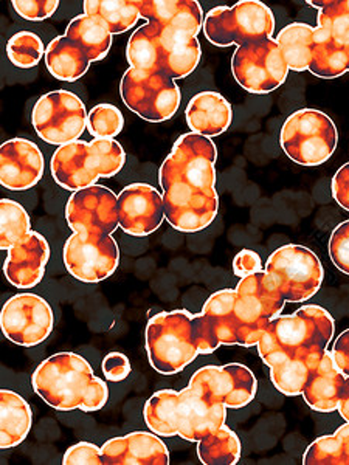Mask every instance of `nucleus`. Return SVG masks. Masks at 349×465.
I'll list each match as a JSON object with an SVG mask.
<instances>
[{"label": "nucleus", "mask_w": 349, "mask_h": 465, "mask_svg": "<svg viewBox=\"0 0 349 465\" xmlns=\"http://www.w3.org/2000/svg\"><path fill=\"white\" fill-rule=\"evenodd\" d=\"M32 385L37 396L58 411H100L109 397L106 381L75 352H59L44 360L33 372Z\"/></svg>", "instance_id": "nucleus-2"}, {"label": "nucleus", "mask_w": 349, "mask_h": 465, "mask_svg": "<svg viewBox=\"0 0 349 465\" xmlns=\"http://www.w3.org/2000/svg\"><path fill=\"white\" fill-rule=\"evenodd\" d=\"M232 72L243 89L264 95L284 84L289 67L274 37L247 44L233 54Z\"/></svg>", "instance_id": "nucleus-13"}, {"label": "nucleus", "mask_w": 349, "mask_h": 465, "mask_svg": "<svg viewBox=\"0 0 349 465\" xmlns=\"http://www.w3.org/2000/svg\"><path fill=\"white\" fill-rule=\"evenodd\" d=\"M87 111L80 96L69 90H55L41 96L33 107L32 123L44 142L55 146L80 140L87 127Z\"/></svg>", "instance_id": "nucleus-12"}, {"label": "nucleus", "mask_w": 349, "mask_h": 465, "mask_svg": "<svg viewBox=\"0 0 349 465\" xmlns=\"http://www.w3.org/2000/svg\"><path fill=\"white\" fill-rule=\"evenodd\" d=\"M193 318L194 315L186 311H173L149 320L146 352L149 363L160 374H177L199 355Z\"/></svg>", "instance_id": "nucleus-6"}, {"label": "nucleus", "mask_w": 349, "mask_h": 465, "mask_svg": "<svg viewBox=\"0 0 349 465\" xmlns=\"http://www.w3.org/2000/svg\"><path fill=\"white\" fill-rule=\"evenodd\" d=\"M224 403H213L190 385L182 391L162 390L145 403V422L153 433L173 438L180 436L190 442H199L206 434L225 425Z\"/></svg>", "instance_id": "nucleus-3"}, {"label": "nucleus", "mask_w": 349, "mask_h": 465, "mask_svg": "<svg viewBox=\"0 0 349 465\" xmlns=\"http://www.w3.org/2000/svg\"><path fill=\"white\" fill-rule=\"evenodd\" d=\"M275 16L260 0H241L236 5L216 6L206 13L204 35L216 47L247 45L270 39Z\"/></svg>", "instance_id": "nucleus-7"}, {"label": "nucleus", "mask_w": 349, "mask_h": 465, "mask_svg": "<svg viewBox=\"0 0 349 465\" xmlns=\"http://www.w3.org/2000/svg\"><path fill=\"white\" fill-rule=\"evenodd\" d=\"M197 456L204 465H234L241 458L238 434L224 425L197 442Z\"/></svg>", "instance_id": "nucleus-34"}, {"label": "nucleus", "mask_w": 349, "mask_h": 465, "mask_svg": "<svg viewBox=\"0 0 349 465\" xmlns=\"http://www.w3.org/2000/svg\"><path fill=\"white\" fill-rule=\"evenodd\" d=\"M304 465H349V422L331 436H322L309 445Z\"/></svg>", "instance_id": "nucleus-36"}, {"label": "nucleus", "mask_w": 349, "mask_h": 465, "mask_svg": "<svg viewBox=\"0 0 349 465\" xmlns=\"http://www.w3.org/2000/svg\"><path fill=\"white\" fill-rule=\"evenodd\" d=\"M55 315L44 298L35 293H17L2 307L0 326L11 343L33 348L54 331Z\"/></svg>", "instance_id": "nucleus-15"}, {"label": "nucleus", "mask_w": 349, "mask_h": 465, "mask_svg": "<svg viewBox=\"0 0 349 465\" xmlns=\"http://www.w3.org/2000/svg\"><path fill=\"white\" fill-rule=\"evenodd\" d=\"M340 416L349 422V377H346L344 381V390H342V396H340L339 408Z\"/></svg>", "instance_id": "nucleus-47"}, {"label": "nucleus", "mask_w": 349, "mask_h": 465, "mask_svg": "<svg viewBox=\"0 0 349 465\" xmlns=\"http://www.w3.org/2000/svg\"><path fill=\"white\" fill-rule=\"evenodd\" d=\"M44 155L25 138H11L0 148V183L6 190L25 191L43 179Z\"/></svg>", "instance_id": "nucleus-20"}, {"label": "nucleus", "mask_w": 349, "mask_h": 465, "mask_svg": "<svg viewBox=\"0 0 349 465\" xmlns=\"http://www.w3.org/2000/svg\"><path fill=\"white\" fill-rule=\"evenodd\" d=\"M127 63L138 72H159V32L146 22L129 37Z\"/></svg>", "instance_id": "nucleus-35"}, {"label": "nucleus", "mask_w": 349, "mask_h": 465, "mask_svg": "<svg viewBox=\"0 0 349 465\" xmlns=\"http://www.w3.org/2000/svg\"><path fill=\"white\" fill-rule=\"evenodd\" d=\"M320 360L272 359L264 363L270 368V379L276 390L284 396L295 397L303 394L307 377Z\"/></svg>", "instance_id": "nucleus-32"}, {"label": "nucleus", "mask_w": 349, "mask_h": 465, "mask_svg": "<svg viewBox=\"0 0 349 465\" xmlns=\"http://www.w3.org/2000/svg\"><path fill=\"white\" fill-rule=\"evenodd\" d=\"M233 272L241 280L245 276L263 272V261H261L260 254L254 253V250H241L233 261Z\"/></svg>", "instance_id": "nucleus-44"}, {"label": "nucleus", "mask_w": 349, "mask_h": 465, "mask_svg": "<svg viewBox=\"0 0 349 465\" xmlns=\"http://www.w3.org/2000/svg\"><path fill=\"white\" fill-rule=\"evenodd\" d=\"M334 201L349 212V163L344 164L333 179Z\"/></svg>", "instance_id": "nucleus-45"}, {"label": "nucleus", "mask_w": 349, "mask_h": 465, "mask_svg": "<svg viewBox=\"0 0 349 465\" xmlns=\"http://www.w3.org/2000/svg\"><path fill=\"white\" fill-rule=\"evenodd\" d=\"M43 39L32 32H19L6 44V54L19 69H33L45 56Z\"/></svg>", "instance_id": "nucleus-38"}, {"label": "nucleus", "mask_w": 349, "mask_h": 465, "mask_svg": "<svg viewBox=\"0 0 349 465\" xmlns=\"http://www.w3.org/2000/svg\"><path fill=\"white\" fill-rule=\"evenodd\" d=\"M64 465H101L103 451L100 447L90 442H78L65 451L63 458Z\"/></svg>", "instance_id": "nucleus-42"}, {"label": "nucleus", "mask_w": 349, "mask_h": 465, "mask_svg": "<svg viewBox=\"0 0 349 465\" xmlns=\"http://www.w3.org/2000/svg\"><path fill=\"white\" fill-rule=\"evenodd\" d=\"M105 465H168L170 451L159 434L135 431L101 447Z\"/></svg>", "instance_id": "nucleus-22"}, {"label": "nucleus", "mask_w": 349, "mask_h": 465, "mask_svg": "<svg viewBox=\"0 0 349 465\" xmlns=\"http://www.w3.org/2000/svg\"><path fill=\"white\" fill-rule=\"evenodd\" d=\"M103 374L107 381L120 383L131 374V361L122 352H111L103 360Z\"/></svg>", "instance_id": "nucleus-43"}, {"label": "nucleus", "mask_w": 349, "mask_h": 465, "mask_svg": "<svg viewBox=\"0 0 349 465\" xmlns=\"http://www.w3.org/2000/svg\"><path fill=\"white\" fill-rule=\"evenodd\" d=\"M120 94L127 109L149 123L168 122L182 101L180 89L170 76L162 72H138L131 67L123 74Z\"/></svg>", "instance_id": "nucleus-11"}, {"label": "nucleus", "mask_w": 349, "mask_h": 465, "mask_svg": "<svg viewBox=\"0 0 349 465\" xmlns=\"http://www.w3.org/2000/svg\"><path fill=\"white\" fill-rule=\"evenodd\" d=\"M190 386L213 403L227 408L247 407L258 390L254 372L241 363L205 366L191 377Z\"/></svg>", "instance_id": "nucleus-16"}, {"label": "nucleus", "mask_w": 349, "mask_h": 465, "mask_svg": "<svg viewBox=\"0 0 349 465\" xmlns=\"http://www.w3.org/2000/svg\"><path fill=\"white\" fill-rule=\"evenodd\" d=\"M65 37L83 48L90 63L101 61L109 54L112 45V33L100 17L81 15L70 21Z\"/></svg>", "instance_id": "nucleus-30"}, {"label": "nucleus", "mask_w": 349, "mask_h": 465, "mask_svg": "<svg viewBox=\"0 0 349 465\" xmlns=\"http://www.w3.org/2000/svg\"><path fill=\"white\" fill-rule=\"evenodd\" d=\"M333 357L344 376L349 377V329L340 333L333 344Z\"/></svg>", "instance_id": "nucleus-46"}, {"label": "nucleus", "mask_w": 349, "mask_h": 465, "mask_svg": "<svg viewBox=\"0 0 349 465\" xmlns=\"http://www.w3.org/2000/svg\"><path fill=\"white\" fill-rule=\"evenodd\" d=\"M126 163V153L115 140L94 138L92 142L76 140L55 151L50 170L64 190L78 191L95 185L98 179L118 174Z\"/></svg>", "instance_id": "nucleus-5"}, {"label": "nucleus", "mask_w": 349, "mask_h": 465, "mask_svg": "<svg viewBox=\"0 0 349 465\" xmlns=\"http://www.w3.org/2000/svg\"><path fill=\"white\" fill-rule=\"evenodd\" d=\"M284 304L286 300L265 270L239 281L233 309L239 346L250 348L258 344L265 329L280 315Z\"/></svg>", "instance_id": "nucleus-8"}, {"label": "nucleus", "mask_w": 349, "mask_h": 465, "mask_svg": "<svg viewBox=\"0 0 349 465\" xmlns=\"http://www.w3.org/2000/svg\"><path fill=\"white\" fill-rule=\"evenodd\" d=\"M85 15L100 17L112 36L131 30L140 19L138 0H85Z\"/></svg>", "instance_id": "nucleus-33"}, {"label": "nucleus", "mask_w": 349, "mask_h": 465, "mask_svg": "<svg viewBox=\"0 0 349 465\" xmlns=\"http://www.w3.org/2000/svg\"><path fill=\"white\" fill-rule=\"evenodd\" d=\"M314 30L315 28L307 24L295 22L278 33L276 44L292 72L309 70L313 59Z\"/></svg>", "instance_id": "nucleus-31"}, {"label": "nucleus", "mask_w": 349, "mask_h": 465, "mask_svg": "<svg viewBox=\"0 0 349 465\" xmlns=\"http://www.w3.org/2000/svg\"><path fill=\"white\" fill-rule=\"evenodd\" d=\"M280 143L292 162L302 166H318L333 157L339 143V133L324 112L300 109L283 124Z\"/></svg>", "instance_id": "nucleus-9"}, {"label": "nucleus", "mask_w": 349, "mask_h": 465, "mask_svg": "<svg viewBox=\"0 0 349 465\" xmlns=\"http://www.w3.org/2000/svg\"><path fill=\"white\" fill-rule=\"evenodd\" d=\"M185 118L191 133L202 137H217L232 124V106L217 92H202L191 98Z\"/></svg>", "instance_id": "nucleus-25"}, {"label": "nucleus", "mask_w": 349, "mask_h": 465, "mask_svg": "<svg viewBox=\"0 0 349 465\" xmlns=\"http://www.w3.org/2000/svg\"><path fill=\"white\" fill-rule=\"evenodd\" d=\"M236 289L219 291L206 300L201 313L193 318L199 354H212L219 346H239L238 328L234 322Z\"/></svg>", "instance_id": "nucleus-18"}, {"label": "nucleus", "mask_w": 349, "mask_h": 465, "mask_svg": "<svg viewBox=\"0 0 349 465\" xmlns=\"http://www.w3.org/2000/svg\"><path fill=\"white\" fill-rule=\"evenodd\" d=\"M11 5L19 16L30 22L45 21L58 10V0H13Z\"/></svg>", "instance_id": "nucleus-41"}, {"label": "nucleus", "mask_w": 349, "mask_h": 465, "mask_svg": "<svg viewBox=\"0 0 349 465\" xmlns=\"http://www.w3.org/2000/svg\"><path fill=\"white\" fill-rule=\"evenodd\" d=\"M164 196L148 183H133L118 194V221L129 236L144 238L164 223Z\"/></svg>", "instance_id": "nucleus-19"}, {"label": "nucleus", "mask_w": 349, "mask_h": 465, "mask_svg": "<svg viewBox=\"0 0 349 465\" xmlns=\"http://www.w3.org/2000/svg\"><path fill=\"white\" fill-rule=\"evenodd\" d=\"M65 221L74 232L112 234L120 227L118 196L98 183L75 191L65 206Z\"/></svg>", "instance_id": "nucleus-17"}, {"label": "nucleus", "mask_w": 349, "mask_h": 465, "mask_svg": "<svg viewBox=\"0 0 349 465\" xmlns=\"http://www.w3.org/2000/svg\"><path fill=\"white\" fill-rule=\"evenodd\" d=\"M216 159L212 138L184 134L160 166L165 217L177 232H201L217 216Z\"/></svg>", "instance_id": "nucleus-1"}, {"label": "nucleus", "mask_w": 349, "mask_h": 465, "mask_svg": "<svg viewBox=\"0 0 349 465\" xmlns=\"http://www.w3.org/2000/svg\"><path fill=\"white\" fill-rule=\"evenodd\" d=\"M346 376L334 360L333 352L326 349L318 365L311 371L303 390L304 402L314 411L333 412L339 408L340 396Z\"/></svg>", "instance_id": "nucleus-24"}, {"label": "nucleus", "mask_w": 349, "mask_h": 465, "mask_svg": "<svg viewBox=\"0 0 349 465\" xmlns=\"http://www.w3.org/2000/svg\"><path fill=\"white\" fill-rule=\"evenodd\" d=\"M33 412L24 397L16 392L0 391V447L13 449L27 439L32 430Z\"/></svg>", "instance_id": "nucleus-28"}, {"label": "nucleus", "mask_w": 349, "mask_h": 465, "mask_svg": "<svg viewBox=\"0 0 349 465\" xmlns=\"http://www.w3.org/2000/svg\"><path fill=\"white\" fill-rule=\"evenodd\" d=\"M335 324L320 306L300 307L291 315H278L258 341L263 361L272 359L320 360L334 337Z\"/></svg>", "instance_id": "nucleus-4"}, {"label": "nucleus", "mask_w": 349, "mask_h": 465, "mask_svg": "<svg viewBox=\"0 0 349 465\" xmlns=\"http://www.w3.org/2000/svg\"><path fill=\"white\" fill-rule=\"evenodd\" d=\"M125 127V116L120 109L112 104H98L89 112L87 129L94 138L114 140L122 134Z\"/></svg>", "instance_id": "nucleus-39"}, {"label": "nucleus", "mask_w": 349, "mask_h": 465, "mask_svg": "<svg viewBox=\"0 0 349 465\" xmlns=\"http://www.w3.org/2000/svg\"><path fill=\"white\" fill-rule=\"evenodd\" d=\"M140 17L160 32L196 36L204 28L202 6L196 0H138Z\"/></svg>", "instance_id": "nucleus-23"}, {"label": "nucleus", "mask_w": 349, "mask_h": 465, "mask_svg": "<svg viewBox=\"0 0 349 465\" xmlns=\"http://www.w3.org/2000/svg\"><path fill=\"white\" fill-rule=\"evenodd\" d=\"M63 260L74 278L96 284L114 275L120 264V250L112 234L74 232L64 245Z\"/></svg>", "instance_id": "nucleus-14"}, {"label": "nucleus", "mask_w": 349, "mask_h": 465, "mask_svg": "<svg viewBox=\"0 0 349 465\" xmlns=\"http://www.w3.org/2000/svg\"><path fill=\"white\" fill-rule=\"evenodd\" d=\"M309 72L324 80H333L349 72V36L328 27H315Z\"/></svg>", "instance_id": "nucleus-26"}, {"label": "nucleus", "mask_w": 349, "mask_h": 465, "mask_svg": "<svg viewBox=\"0 0 349 465\" xmlns=\"http://www.w3.org/2000/svg\"><path fill=\"white\" fill-rule=\"evenodd\" d=\"M50 247L43 234L32 232L13 249L8 250L4 273L11 286L32 289L43 281Z\"/></svg>", "instance_id": "nucleus-21"}, {"label": "nucleus", "mask_w": 349, "mask_h": 465, "mask_svg": "<svg viewBox=\"0 0 349 465\" xmlns=\"http://www.w3.org/2000/svg\"><path fill=\"white\" fill-rule=\"evenodd\" d=\"M44 58L50 74L65 83L80 80L90 67L89 58L83 48L65 36L55 37L45 48Z\"/></svg>", "instance_id": "nucleus-29"}, {"label": "nucleus", "mask_w": 349, "mask_h": 465, "mask_svg": "<svg viewBox=\"0 0 349 465\" xmlns=\"http://www.w3.org/2000/svg\"><path fill=\"white\" fill-rule=\"evenodd\" d=\"M329 258L342 273L349 275V219L339 223L331 232Z\"/></svg>", "instance_id": "nucleus-40"}, {"label": "nucleus", "mask_w": 349, "mask_h": 465, "mask_svg": "<svg viewBox=\"0 0 349 465\" xmlns=\"http://www.w3.org/2000/svg\"><path fill=\"white\" fill-rule=\"evenodd\" d=\"M264 270L286 302L311 300L324 280V270L317 254L298 243L275 250L265 262Z\"/></svg>", "instance_id": "nucleus-10"}, {"label": "nucleus", "mask_w": 349, "mask_h": 465, "mask_svg": "<svg viewBox=\"0 0 349 465\" xmlns=\"http://www.w3.org/2000/svg\"><path fill=\"white\" fill-rule=\"evenodd\" d=\"M32 232L27 210L10 199L0 202V249L10 250Z\"/></svg>", "instance_id": "nucleus-37"}, {"label": "nucleus", "mask_w": 349, "mask_h": 465, "mask_svg": "<svg viewBox=\"0 0 349 465\" xmlns=\"http://www.w3.org/2000/svg\"><path fill=\"white\" fill-rule=\"evenodd\" d=\"M155 27V25H154ZM157 28V27H155ZM159 32V72L180 80L196 70L201 63V44L196 36Z\"/></svg>", "instance_id": "nucleus-27"}]
</instances>
